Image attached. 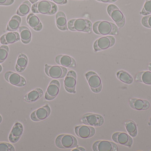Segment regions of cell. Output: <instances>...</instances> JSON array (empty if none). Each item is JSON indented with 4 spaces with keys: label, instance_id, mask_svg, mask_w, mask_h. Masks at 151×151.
Segmentation results:
<instances>
[{
    "label": "cell",
    "instance_id": "1",
    "mask_svg": "<svg viewBox=\"0 0 151 151\" xmlns=\"http://www.w3.org/2000/svg\"><path fill=\"white\" fill-rule=\"evenodd\" d=\"M92 30L96 34L102 35H115L119 33L118 27L114 23L105 20L95 22Z\"/></svg>",
    "mask_w": 151,
    "mask_h": 151
},
{
    "label": "cell",
    "instance_id": "2",
    "mask_svg": "<svg viewBox=\"0 0 151 151\" xmlns=\"http://www.w3.org/2000/svg\"><path fill=\"white\" fill-rule=\"evenodd\" d=\"M31 10L34 13L53 15L57 12L58 7L51 1L43 0L34 4L32 6Z\"/></svg>",
    "mask_w": 151,
    "mask_h": 151
},
{
    "label": "cell",
    "instance_id": "3",
    "mask_svg": "<svg viewBox=\"0 0 151 151\" xmlns=\"http://www.w3.org/2000/svg\"><path fill=\"white\" fill-rule=\"evenodd\" d=\"M92 23L87 19L77 18L70 20L68 22L69 30L73 32L91 33L92 29Z\"/></svg>",
    "mask_w": 151,
    "mask_h": 151
},
{
    "label": "cell",
    "instance_id": "4",
    "mask_svg": "<svg viewBox=\"0 0 151 151\" xmlns=\"http://www.w3.org/2000/svg\"><path fill=\"white\" fill-rule=\"evenodd\" d=\"M55 144L61 149H70L78 146V142L75 137L70 134L59 135L56 138Z\"/></svg>",
    "mask_w": 151,
    "mask_h": 151
},
{
    "label": "cell",
    "instance_id": "5",
    "mask_svg": "<svg viewBox=\"0 0 151 151\" xmlns=\"http://www.w3.org/2000/svg\"><path fill=\"white\" fill-rule=\"evenodd\" d=\"M107 13L119 27H123L126 23V19L120 10L115 4H109L107 7Z\"/></svg>",
    "mask_w": 151,
    "mask_h": 151
},
{
    "label": "cell",
    "instance_id": "6",
    "mask_svg": "<svg viewBox=\"0 0 151 151\" xmlns=\"http://www.w3.org/2000/svg\"><path fill=\"white\" fill-rule=\"evenodd\" d=\"M45 72L50 78L54 79H63L68 73L66 67L62 66H51L45 64Z\"/></svg>",
    "mask_w": 151,
    "mask_h": 151
},
{
    "label": "cell",
    "instance_id": "7",
    "mask_svg": "<svg viewBox=\"0 0 151 151\" xmlns=\"http://www.w3.org/2000/svg\"><path fill=\"white\" fill-rule=\"evenodd\" d=\"M115 42V38L112 35H104L95 41L93 49L96 51L105 50L113 46Z\"/></svg>",
    "mask_w": 151,
    "mask_h": 151
},
{
    "label": "cell",
    "instance_id": "8",
    "mask_svg": "<svg viewBox=\"0 0 151 151\" xmlns=\"http://www.w3.org/2000/svg\"><path fill=\"white\" fill-rule=\"evenodd\" d=\"M85 77L89 85L91 90L95 93H99L102 90V83L97 74L93 71L86 73Z\"/></svg>",
    "mask_w": 151,
    "mask_h": 151
},
{
    "label": "cell",
    "instance_id": "9",
    "mask_svg": "<svg viewBox=\"0 0 151 151\" xmlns=\"http://www.w3.org/2000/svg\"><path fill=\"white\" fill-rule=\"evenodd\" d=\"M81 121L87 126L100 127L104 124V119L103 116L99 114L87 113L82 117Z\"/></svg>",
    "mask_w": 151,
    "mask_h": 151
},
{
    "label": "cell",
    "instance_id": "10",
    "mask_svg": "<svg viewBox=\"0 0 151 151\" xmlns=\"http://www.w3.org/2000/svg\"><path fill=\"white\" fill-rule=\"evenodd\" d=\"M77 74L75 71H69L65 77L64 86L66 91L71 94H75Z\"/></svg>",
    "mask_w": 151,
    "mask_h": 151
},
{
    "label": "cell",
    "instance_id": "11",
    "mask_svg": "<svg viewBox=\"0 0 151 151\" xmlns=\"http://www.w3.org/2000/svg\"><path fill=\"white\" fill-rule=\"evenodd\" d=\"M4 78L6 81L13 86L23 87L26 84V81L24 77L14 72H6L4 74Z\"/></svg>",
    "mask_w": 151,
    "mask_h": 151
},
{
    "label": "cell",
    "instance_id": "12",
    "mask_svg": "<svg viewBox=\"0 0 151 151\" xmlns=\"http://www.w3.org/2000/svg\"><path fill=\"white\" fill-rule=\"evenodd\" d=\"M51 113V109L48 105H44L31 113L30 118L34 121H40L46 119Z\"/></svg>",
    "mask_w": 151,
    "mask_h": 151
},
{
    "label": "cell",
    "instance_id": "13",
    "mask_svg": "<svg viewBox=\"0 0 151 151\" xmlns=\"http://www.w3.org/2000/svg\"><path fill=\"white\" fill-rule=\"evenodd\" d=\"M112 139L116 143L131 148L133 144V140L129 135L125 133L116 132L112 136Z\"/></svg>",
    "mask_w": 151,
    "mask_h": 151
},
{
    "label": "cell",
    "instance_id": "14",
    "mask_svg": "<svg viewBox=\"0 0 151 151\" xmlns=\"http://www.w3.org/2000/svg\"><path fill=\"white\" fill-rule=\"evenodd\" d=\"M94 151H117V144L110 141H99L95 142L92 145Z\"/></svg>",
    "mask_w": 151,
    "mask_h": 151
},
{
    "label": "cell",
    "instance_id": "15",
    "mask_svg": "<svg viewBox=\"0 0 151 151\" xmlns=\"http://www.w3.org/2000/svg\"><path fill=\"white\" fill-rule=\"evenodd\" d=\"M60 83L57 80L51 81L45 94V99L48 101L54 100L58 95L60 90Z\"/></svg>",
    "mask_w": 151,
    "mask_h": 151
},
{
    "label": "cell",
    "instance_id": "16",
    "mask_svg": "<svg viewBox=\"0 0 151 151\" xmlns=\"http://www.w3.org/2000/svg\"><path fill=\"white\" fill-rule=\"evenodd\" d=\"M74 131L77 137L83 139L92 137L96 134L95 128L87 125L77 126L75 128Z\"/></svg>",
    "mask_w": 151,
    "mask_h": 151
},
{
    "label": "cell",
    "instance_id": "17",
    "mask_svg": "<svg viewBox=\"0 0 151 151\" xmlns=\"http://www.w3.org/2000/svg\"><path fill=\"white\" fill-rule=\"evenodd\" d=\"M24 132V127L19 123L17 122L14 124L9 136V140L12 143L18 142Z\"/></svg>",
    "mask_w": 151,
    "mask_h": 151
},
{
    "label": "cell",
    "instance_id": "18",
    "mask_svg": "<svg viewBox=\"0 0 151 151\" xmlns=\"http://www.w3.org/2000/svg\"><path fill=\"white\" fill-rule=\"evenodd\" d=\"M55 61L58 64L65 67L74 68L76 66L74 59L67 55H58L55 58Z\"/></svg>",
    "mask_w": 151,
    "mask_h": 151
},
{
    "label": "cell",
    "instance_id": "19",
    "mask_svg": "<svg viewBox=\"0 0 151 151\" xmlns=\"http://www.w3.org/2000/svg\"><path fill=\"white\" fill-rule=\"evenodd\" d=\"M129 103L132 109L137 111H146L148 110L150 106L149 101L139 98H130Z\"/></svg>",
    "mask_w": 151,
    "mask_h": 151
},
{
    "label": "cell",
    "instance_id": "20",
    "mask_svg": "<svg viewBox=\"0 0 151 151\" xmlns=\"http://www.w3.org/2000/svg\"><path fill=\"white\" fill-rule=\"evenodd\" d=\"M20 40V35L18 33L10 32L4 34L0 38V42L2 45L12 44Z\"/></svg>",
    "mask_w": 151,
    "mask_h": 151
},
{
    "label": "cell",
    "instance_id": "21",
    "mask_svg": "<svg viewBox=\"0 0 151 151\" xmlns=\"http://www.w3.org/2000/svg\"><path fill=\"white\" fill-rule=\"evenodd\" d=\"M28 25L36 32L41 31L43 28L42 23L38 17L34 13H30L26 19Z\"/></svg>",
    "mask_w": 151,
    "mask_h": 151
},
{
    "label": "cell",
    "instance_id": "22",
    "mask_svg": "<svg viewBox=\"0 0 151 151\" xmlns=\"http://www.w3.org/2000/svg\"><path fill=\"white\" fill-rule=\"evenodd\" d=\"M55 22L56 25L59 30L63 31L69 30L66 15L63 12L59 11L57 12L55 16Z\"/></svg>",
    "mask_w": 151,
    "mask_h": 151
},
{
    "label": "cell",
    "instance_id": "23",
    "mask_svg": "<svg viewBox=\"0 0 151 151\" xmlns=\"http://www.w3.org/2000/svg\"><path fill=\"white\" fill-rule=\"evenodd\" d=\"M43 92L41 88H36L25 95L24 100L28 103H33L38 101L43 95Z\"/></svg>",
    "mask_w": 151,
    "mask_h": 151
},
{
    "label": "cell",
    "instance_id": "24",
    "mask_svg": "<svg viewBox=\"0 0 151 151\" xmlns=\"http://www.w3.org/2000/svg\"><path fill=\"white\" fill-rule=\"evenodd\" d=\"M28 60L26 55L20 53L18 57L15 65V69L18 72H23L28 65Z\"/></svg>",
    "mask_w": 151,
    "mask_h": 151
},
{
    "label": "cell",
    "instance_id": "25",
    "mask_svg": "<svg viewBox=\"0 0 151 151\" xmlns=\"http://www.w3.org/2000/svg\"><path fill=\"white\" fill-rule=\"evenodd\" d=\"M20 39L24 44H28L32 40V33L30 29L25 26H21L19 27Z\"/></svg>",
    "mask_w": 151,
    "mask_h": 151
},
{
    "label": "cell",
    "instance_id": "26",
    "mask_svg": "<svg viewBox=\"0 0 151 151\" xmlns=\"http://www.w3.org/2000/svg\"><path fill=\"white\" fill-rule=\"evenodd\" d=\"M21 22V18L18 15H14L12 17L7 26V30L9 32L17 31L19 27Z\"/></svg>",
    "mask_w": 151,
    "mask_h": 151
},
{
    "label": "cell",
    "instance_id": "27",
    "mask_svg": "<svg viewBox=\"0 0 151 151\" xmlns=\"http://www.w3.org/2000/svg\"><path fill=\"white\" fill-rule=\"evenodd\" d=\"M136 80L151 86V71H144L138 73L136 76Z\"/></svg>",
    "mask_w": 151,
    "mask_h": 151
},
{
    "label": "cell",
    "instance_id": "28",
    "mask_svg": "<svg viewBox=\"0 0 151 151\" xmlns=\"http://www.w3.org/2000/svg\"><path fill=\"white\" fill-rule=\"evenodd\" d=\"M32 8V3L29 1L23 2L17 11V14L20 17H24L27 15Z\"/></svg>",
    "mask_w": 151,
    "mask_h": 151
},
{
    "label": "cell",
    "instance_id": "29",
    "mask_svg": "<svg viewBox=\"0 0 151 151\" xmlns=\"http://www.w3.org/2000/svg\"><path fill=\"white\" fill-rule=\"evenodd\" d=\"M116 75L117 78L120 81L126 84H131L134 81V79L132 76L126 71L123 70L119 71Z\"/></svg>",
    "mask_w": 151,
    "mask_h": 151
},
{
    "label": "cell",
    "instance_id": "30",
    "mask_svg": "<svg viewBox=\"0 0 151 151\" xmlns=\"http://www.w3.org/2000/svg\"><path fill=\"white\" fill-rule=\"evenodd\" d=\"M126 129L131 137H135L137 136V128L136 124L132 120H128L125 123Z\"/></svg>",
    "mask_w": 151,
    "mask_h": 151
},
{
    "label": "cell",
    "instance_id": "31",
    "mask_svg": "<svg viewBox=\"0 0 151 151\" xmlns=\"http://www.w3.org/2000/svg\"><path fill=\"white\" fill-rule=\"evenodd\" d=\"M9 48L7 45H3L0 47V64L3 63L8 57Z\"/></svg>",
    "mask_w": 151,
    "mask_h": 151
},
{
    "label": "cell",
    "instance_id": "32",
    "mask_svg": "<svg viewBox=\"0 0 151 151\" xmlns=\"http://www.w3.org/2000/svg\"><path fill=\"white\" fill-rule=\"evenodd\" d=\"M140 14L144 16L151 14V0H146Z\"/></svg>",
    "mask_w": 151,
    "mask_h": 151
},
{
    "label": "cell",
    "instance_id": "33",
    "mask_svg": "<svg viewBox=\"0 0 151 151\" xmlns=\"http://www.w3.org/2000/svg\"><path fill=\"white\" fill-rule=\"evenodd\" d=\"M15 148L8 143L0 142V151H14Z\"/></svg>",
    "mask_w": 151,
    "mask_h": 151
},
{
    "label": "cell",
    "instance_id": "34",
    "mask_svg": "<svg viewBox=\"0 0 151 151\" xmlns=\"http://www.w3.org/2000/svg\"><path fill=\"white\" fill-rule=\"evenodd\" d=\"M141 22L144 26L147 28H151V15L144 17Z\"/></svg>",
    "mask_w": 151,
    "mask_h": 151
},
{
    "label": "cell",
    "instance_id": "35",
    "mask_svg": "<svg viewBox=\"0 0 151 151\" xmlns=\"http://www.w3.org/2000/svg\"><path fill=\"white\" fill-rule=\"evenodd\" d=\"M15 0H0V5L9 6L14 2Z\"/></svg>",
    "mask_w": 151,
    "mask_h": 151
},
{
    "label": "cell",
    "instance_id": "36",
    "mask_svg": "<svg viewBox=\"0 0 151 151\" xmlns=\"http://www.w3.org/2000/svg\"><path fill=\"white\" fill-rule=\"evenodd\" d=\"M50 1L59 5H64L68 2V0H50Z\"/></svg>",
    "mask_w": 151,
    "mask_h": 151
},
{
    "label": "cell",
    "instance_id": "37",
    "mask_svg": "<svg viewBox=\"0 0 151 151\" xmlns=\"http://www.w3.org/2000/svg\"><path fill=\"white\" fill-rule=\"evenodd\" d=\"M100 2L105 3H112L117 1L118 0H96Z\"/></svg>",
    "mask_w": 151,
    "mask_h": 151
},
{
    "label": "cell",
    "instance_id": "38",
    "mask_svg": "<svg viewBox=\"0 0 151 151\" xmlns=\"http://www.w3.org/2000/svg\"><path fill=\"white\" fill-rule=\"evenodd\" d=\"M73 151H86L84 148H83V147H78V148H76L75 150H73Z\"/></svg>",
    "mask_w": 151,
    "mask_h": 151
},
{
    "label": "cell",
    "instance_id": "39",
    "mask_svg": "<svg viewBox=\"0 0 151 151\" xmlns=\"http://www.w3.org/2000/svg\"><path fill=\"white\" fill-rule=\"evenodd\" d=\"M39 0H29V1L32 4H34L35 3L37 2H38V1Z\"/></svg>",
    "mask_w": 151,
    "mask_h": 151
},
{
    "label": "cell",
    "instance_id": "40",
    "mask_svg": "<svg viewBox=\"0 0 151 151\" xmlns=\"http://www.w3.org/2000/svg\"><path fill=\"white\" fill-rule=\"evenodd\" d=\"M148 69H149V71H151V63H150L149 64V65H148Z\"/></svg>",
    "mask_w": 151,
    "mask_h": 151
},
{
    "label": "cell",
    "instance_id": "41",
    "mask_svg": "<svg viewBox=\"0 0 151 151\" xmlns=\"http://www.w3.org/2000/svg\"><path fill=\"white\" fill-rule=\"evenodd\" d=\"M2 71V67L0 65V73Z\"/></svg>",
    "mask_w": 151,
    "mask_h": 151
},
{
    "label": "cell",
    "instance_id": "42",
    "mask_svg": "<svg viewBox=\"0 0 151 151\" xmlns=\"http://www.w3.org/2000/svg\"><path fill=\"white\" fill-rule=\"evenodd\" d=\"M2 118L1 115H0V124H1V122H2Z\"/></svg>",
    "mask_w": 151,
    "mask_h": 151
},
{
    "label": "cell",
    "instance_id": "43",
    "mask_svg": "<svg viewBox=\"0 0 151 151\" xmlns=\"http://www.w3.org/2000/svg\"><path fill=\"white\" fill-rule=\"evenodd\" d=\"M149 125H150H150H151V117L150 119V121H149Z\"/></svg>",
    "mask_w": 151,
    "mask_h": 151
},
{
    "label": "cell",
    "instance_id": "44",
    "mask_svg": "<svg viewBox=\"0 0 151 151\" xmlns=\"http://www.w3.org/2000/svg\"><path fill=\"white\" fill-rule=\"evenodd\" d=\"M0 44H1V42H0Z\"/></svg>",
    "mask_w": 151,
    "mask_h": 151
}]
</instances>
